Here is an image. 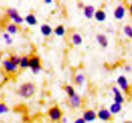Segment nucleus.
Instances as JSON below:
<instances>
[{
    "label": "nucleus",
    "mask_w": 132,
    "mask_h": 123,
    "mask_svg": "<svg viewBox=\"0 0 132 123\" xmlns=\"http://www.w3.org/2000/svg\"><path fill=\"white\" fill-rule=\"evenodd\" d=\"M36 86L32 82H25L19 86L18 90V94L23 98H29L35 94Z\"/></svg>",
    "instance_id": "obj_1"
},
{
    "label": "nucleus",
    "mask_w": 132,
    "mask_h": 123,
    "mask_svg": "<svg viewBox=\"0 0 132 123\" xmlns=\"http://www.w3.org/2000/svg\"><path fill=\"white\" fill-rule=\"evenodd\" d=\"M24 21H25L28 25L34 26L37 24V19L34 14H28V15H26L25 18L24 19Z\"/></svg>",
    "instance_id": "obj_16"
},
{
    "label": "nucleus",
    "mask_w": 132,
    "mask_h": 123,
    "mask_svg": "<svg viewBox=\"0 0 132 123\" xmlns=\"http://www.w3.org/2000/svg\"><path fill=\"white\" fill-rule=\"evenodd\" d=\"M2 66L4 70L8 73H14L17 71L18 65L12 62L9 58L5 59L2 61Z\"/></svg>",
    "instance_id": "obj_5"
},
{
    "label": "nucleus",
    "mask_w": 132,
    "mask_h": 123,
    "mask_svg": "<svg viewBox=\"0 0 132 123\" xmlns=\"http://www.w3.org/2000/svg\"><path fill=\"white\" fill-rule=\"evenodd\" d=\"M48 116L53 122H58L63 117V111L57 106L50 108L48 111Z\"/></svg>",
    "instance_id": "obj_4"
},
{
    "label": "nucleus",
    "mask_w": 132,
    "mask_h": 123,
    "mask_svg": "<svg viewBox=\"0 0 132 123\" xmlns=\"http://www.w3.org/2000/svg\"><path fill=\"white\" fill-rule=\"evenodd\" d=\"M96 40L99 44L102 47H108V39L107 38L106 36L103 33H99V34L97 35L96 36Z\"/></svg>",
    "instance_id": "obj_13"
},
{
    "label": "nucleus",
    "mask_w": 132,
    "mask_h": 123,
    "mask_svg": "<svg viewBox=\"0 0 132 123\" xmlns=\"http://www.w3.org/2000/svg\"><path fill=\"white\" fill-rule=\"evenodd\" d=\"M68 102H69L71 107L73 108H77L81 105V97L79 96V95H78L77 94H76L72 97H69Z\"/></svg>",
    "instance_id": "obj_10"
},
{
    "label": "nucleus",
    "mask_w": 132,
    "mask_h": 123,
    "mask_svg": "<svg viewBox=\"0 0 132 123\" xmlns=\"http://www.w3.org/2000/svg\"><path fill=\"white\" fill-rule=\"evenodd\" d=\"M2 37L4 40H5V44L6 45H9H9H11L12 44L13 40L10 34H9L6 32H5V33H3L2 34Z\"/></svg>",
    "instance_id": "obj_24"
},
{
    "label": "nucleus",
    "mask_w": 132,
    "mask_h": 123,
    "mask_svg": "<svg viewBox=\"0 0 132 123\" xmlns=\"http://www.w3.org/2000/svg\"><path fill=\"white\" fill-rule=\"evenodd\" d=\"M97 116L99 119L104 122L109 121L112 119V114L108 109L102 108L97 113Z\"/></svg>",
    "instance_id": "obj_6"
},
{
    "label": "nucleus",
    "mask_w": 132,
    "mask_h": 123,
    "mask_svg": "<svg viewBox=\"0 0 132 123\" xmlns=\"http://www.w3.org/2000/svg\"><path fill=\"white\" fill-rule=\"evenodd\" d=\"M1 55H0V62H1Z\"/></svg>",
    "instance_id": "obj_34"
},
{
    "label": "nucleus",
    "mask_w": 132,
    "mask_h": 123,
    "mask_svg": "<svg viewBox=\"0 0 132 123\" xmlns=\"http://www.w3.org/2000/svg\"><path fill=\"white\" fill-rule=\"evenodd\" d=\"M73 80L76 84L82 85L85 81V76L82 73H78L74 76Z\"/></svg>",
    "instance_id": "obj_22"
},
{
    "label": "nucleus",
    "mask_w": 132,
    "mask_h": 123,
    "mask_svg": "<svg viewBox=\"0 0 132 123\" xmlns=\"http://www.w3.org/2000/svg\"><path fill=\"white\" fill-rule=\"evenodd\" d=\"M95 8L93 5H85L83 8V14L85 17L87 19H90L94 17V14H95Z\"/></svg>",
    "instance_id": "obj_11"
},
{
    "label": "nucleus",
    "mask_w": 132,
    "mask_h": 123,
    "mask_svg": "<svg viewBox=\"0 0 132 123\" xmlns=\"http://www.w3.org/2000/svg\"><path fill=\"white\" fill-rule=\"evenodd\" d=\"M40 31L43 35L45 37H48L53 32L52 27L48 24H43L40 27Z\"/></svg>",
    "instance_id": "obj_15"
},
{
    "label": "nucleus",
    "mask_w": 132,
    "mask_h": 123,
    "mask_svg": "<svg viewBox=\"0 0 132 123\" xmlns=\"http://www.w3.org/2000/svg\"><path fill=\"white\" fill-rule=\"evenodd\" d=\"M97 112L92 109H88L85 110L82 114V118L86 122H92L97 119Z\"/></svg>",
    "instance_id": "obj_7"
},
{
    "label": "nucleus",
    "mask_w": 132,
    "mask_h": 123,
    "mask_svg": "<svg viewBox=\"0 0 132 123\" xmlns=\"http://www.w3.org/2000/svg\"><path fill=\"white\" fill-rule=\"evenodd\" d=\"M129 10H130V14H131V15H132V1H131V4H130V8H129Z\"/></svg>",
    "instance_id": "obj_32"
},
{
    "label": "nucleus",
    "mask_w": 132,
    "mask_h": 123,
    "mask_svg": "<svg viewBox=\"0 0 132 123\" xmlns=\"http://www.w3.org/2000/svg\"><path fill=\"white\" fill-rule=\"evenodd\" d=\"M64 90L67 93V94L69 96V97H72L76 94L74 88L70 85H67L64 86Z\"/></svg>",
    "instance_id": "obj_23"
},
{
    "label": "nucleus",
    "mask_w": 132,
    "mask_h": 123,
    "mask_svg": "<svg viewBox=\"0 0 132 123\" xmlns=\"http://www.w3.org/2000/svg\"><path fill=\"white\" fill-rule=\"evenodd\" d=\"M6 15L9 19L15 24H21L24 22V19L19 15V12L15 8H9L6 10Z\"/></svg>",
    "instance_id": "obj_2"
},
{
    "label": "nucleus",
    "mask_w": 132,
    "mask_h": 123,
    "mask_svg": "<svg viewBox=\"0 0 132 123\" xmlns=\"http://www.w3.org/2000/svg\"><path fill=\"white\" fill-rule=\"evenodd\" d=\"M123 123H132V122L131 121H129V120H127V121L124 122Z\"/></svg>",
    "instance_id": "obj_33"
},
{
    "label": "nucleus",
    "mask_w": 132,
    "mask_h": 123,
    "mask_svg": "<svg viewBox=\"0 0 132 123\" xmlns=\"http://www.w3.org/2000/svg\"><path fill=\"white\" fill-rule=\"evenodd\" d=\"M126 13V8L122 5H119L116 8L113 12L114 17L117 20H121L123 19Z\"/></svg>",
    "instance_id": "obj_9"
},
{
    "label": "nucleus",
    "mask_w": 132,
    "mask_h": 123,
    "mask_svg": "<svg viewBox=\"0 0 132 123\" xmlns=\"http://www.w3.org/2000/svg\"><path fill=\"white\" fill-rule=\"evenodd\" d=\"M73 123H86L82 117H78L73 121Z\"/></svg>",
    "instance_id": "obj_28"
},
{
    "label": "nucleus",
    "mask_w": 132,
    "mask_h": 123,
    "mask_svg": "<svg viewBox=\"0 0 132 123\" xmlns=\"http://www.w3.org/2000/svg\"><path fill=\"white\" fill-rule=\"evenodd\" d=\"M94 17L98 22H104L106 19L107 15L105 12L102 9H98L95 10Z\"/></svg>",
    "instance_id": "obj_14"
},
{
    "label": "nucleus",
    "mask_w": 132,
    "mask_h": 123,
    "mask_svg": "<svg viewBox=\"0 0 132 123\" xmlns=\"http://www.w3.org/2000/svg\"><path fill=\"white\" fill-rule=\"evenodd\" d=\"M117 83L122 90L127 92L129 90L128 81L125 76H119L117 79Z\"/></svg>",
    "instance_id": "obj_8"
},
{
    "label": "nucleus",
    "mask_w": 132,
    "mask_h": 123,
    "mask_svg": "<svg viewBox=\"0 0 132 123\" xmlns=\"http://www.w3.org/2000/svg\"><path fill=\"white\" fill-rule=\"evenodd\" d=\"M9 59L12 61V62L14 63V64H15V65H19L21 56L18 55H12Z\"/></svg>",
    "instance_id": "obj_26"
},
{
    "label": "nucleus",
    "mask_w": 132,
    "mask_h": 123,
    "mask_svg": "<svg viewBox=\"0 0 132 123\" xmlns=\"http://www.w3.org/2000/svg\"><path fill=\"white\" fill-rule=\"evenodd\" d=\"M125 70H126V71L130 72V70H131V67L130 66V65H126V66L125 67Z\"/></svg>",
    "instance_id": "obj_30"
},
{
    "label": "nucleus",
    "mask_w": 132,
    "mask_h": 123,
    "mask_svg": "<svg viewBox=\"0 0 132 123\" xmlns=\"http://www.w3.org/2000/svg\"><path fill=\"white\" fill-rule=\"evenodd\" d=\"M18 32V26L17 24L13 23H9L6 26V32L9 34L15 35Z\"/></svg>",
    "instance_id": "obj_17"
},
{
    "label": "nucleus",
    "mask_w": 132,
    "mask_h": 123,
    "mask_svg": "<svg viewBox=\"0 0 132 123\" xmlns=\"http://www.w3.org/2000/svg\"><path fill=\"white\" fill-rule=\"evenodd\" d=\"M72 42L75 46H79L82 42V38L81 34L78 33H74L72 35Z\"/></svg>",
    "instance_id": "obj_19"
},
{
    "label": "nucleus",
    "mask_w": 132,
    "mask_h": 123,
    "mask_svg": "<svg viewBox=\"0 0 132 123\" xmlns=\"http://www.w3.org/2000/svg\"><path fill=\"white\" fill-rule=\"evenodd\" d=\"M29 65V58L27 56H21L20 61H19V66L21 69H27Z\"/></svg>",
    "instance_id": "obj_20"
},
{
    "label": "nucleus",
    "mask_w": 132,
    "mask_h": 123,
    "mask_svg": "<svg viewBox=\"0 0 132 123\" xmlns=\"http://www.w3.org/2000/svg\"><path fill=\"white\" fill-rule=\"evenodd\" d=\"M44 2H45L46 4H50L52 3V0H45Z\"/></svg>",
    "instance_id": "obj_31"
},
{
    "label": "nucleus",
    "mask_w": 132,
    "mask_h": 123,
    "mask_svg": "<svg viewBox=\"0 0 132 123\" xmlns=\"http://www.w3.org/2000/svg\"><path fill=\"white\" fill-rule=\"evenodd\" d=\"M34 74H38L42 69V66L41 65V59L38 56L33 55L29 58V65Z\"/></svg>",
    "instance_id": "obj_3"
},
{
    "label": "nucleus",
    "mask_w": 132,
    "mask_h": 123,
    "mask_svg": "<svg viewBox=\"0 0 132 123\" xmlns=\"http://www.w3.org/2000/svg\"><path fill=\"white\" fill-rule=\"evenodd\" d=\"M112 92L114 94V101L119 104H122L124 102V97L119 88L117 87H113L112 88Z\"/></svg>",
    "instance_id": "obj_12"
},
{
    "label": "nucleus",
    "mask_w": 132,
    "mask_h": 123,
    "mask_svg": "<svg viewBox=\"0 0 132 123\" xmlns=\"http://www.w3.org/2000/svg\"><path fill=\"white\" fill-rule=\"evenodd\" d=\"M54 34L56 35L58 37H63L66 33V29L63 25H58L54 28Z\"/></svg>",
    "instance_id": "obj_21"
},
{
    "label": "nucleus",
    "mask_w": 132,
    "mask_h": 123,
    "mask_svg": "<svg viewBox=\"0 0 132 123\" xmlns=\"http://www.w3.org/2000/svg\"><path fill=\"white\" fill-rule=\"evenodd\" d=\"M61 121L62 123H68V119L67 117H63L61 119Z\"/></svg>",
    "instance_id": "obj_29"
},
{
    "label": "nucleus",
    "mask_w": 132,
    "mask_h": 123,
    "mask_svg": "<svg viewBox=\"0 0 132 123\" xmlns=\"http://www.w3.org/2000/svg\"><path fill=\"white\" fill-rule=\"evenodd\" d=\"M108 110H110L112 114H117L122 110V105H121V104L113 102V104L110 105Z\"/></svg>",
    "instance_id": "obj_18"
},
{
    "label": "nucleus",
    "mask_w": 132,
    "mask_h": 123,
    "mask_svg": "<svg viewBox=\"0 0 132 123\" xmlns=\"http://www.w3.org/2000/svg\"><path fill=\"white\" fill-rule=\"evenodd\" d=\"M9 108L7 105L4 102H0V115L6 114L9 112Z\"/></svg>",
    "instance_id": "obj_25"
},
{
    "label": "nucleus",
    "mask_w": 132,
    "mask_h": 123,
    "mask_svg": "<svg viewBox=\"0 0 132 123\" xmlns=\"http://www.w3.org/2000/svg\"><path fill=\"white\" fill-rule=\"evenodd\" d=\"M124 33L130 38H132V27L130 25H126L124 27Z\"/></svg>",
    "instance_id": "obj_27"
}]
</instances>
